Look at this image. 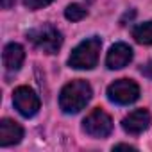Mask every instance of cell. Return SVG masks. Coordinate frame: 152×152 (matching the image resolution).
Segmentation results:
<instances>
[{"label":"cell","mask_w":152,"mask_h":152,"mask_svg":"<svg viewBox=\"0 0 152 152\" xmlns=\"http://www.w3.org/2000/svg\"><path fill=\"white\" fill-rule=\"evenodd\" d=\"M91 95H93V90L90 83L83 79H75L63 86L59 93V107L66 115H75L88 106V102L91 100Z\"/></svg>","instance_id":"cell-1"},{"label":"cell","mask_w":152,"mask_h":152,"mask_svg":"<svg viewBox=\"0 0 152 152\" xmlns=\"http://www.w3.org/2000/svg\"><path fill=\"white\" fill-rule=\"evenodd\" d=\"M102 41L100 38L93 36L84 41H81L75 47L68 57V66L75 70H91L99 63V54H100Z\"/></svg>","instance_id":"cell-2"},{"label":"cell","mask_w":152,"mask_h":152,"mask_svg":"<svg viewBox=\"0 0 152 152\" xmlns=\"http://www.w3.org/2000/svg\"><path fill=\"white\" fill-rule=\"evenodd\" d=\"M27 39L39 50L47 54H56L63 45V34L50 23L39 25L27 32Z\"/></svg>","instance_id":"cell-3"},{"label":"cell","mask_w":152,"mask_h":152,"mask_svg":"<svg viewBox=\"0 0 152 152\" xmlns=\"http://www.w3.org/2000/svg\"><path fill=\"white\" fill-rule=\"evenodd\" d=\"M107 99L120 106H129L140 99V86L132 79H118L107 86Z\"/></svg>","instance_id":"cell-4"},{"label":"cell","mask_w":152,"mask_h":152,"mask_svg":"<svg viewBox=\"0 0 152 152\" xmlns=\"http://www.w3.org/2000/svg\"><path fill=\"white\" fill-rule=\"evenodd\" d=\"M83 129L86 134H90L93 138H107L113 131V120L106 111L93 109L83 120Z\"/></svg>","instance_id":"cell-5"},{"label":"cell","mask_w":152,"mask_h":152,"mask_svg":"<svg viewBox=\"0 0 152 152\" xmlns=\"http://www.w3.org/2000/svg\"><path fill=\"white\" fill-rule=\"evenodd\" d=\"M13 104L18 109V113L22 116H25V118L34 116L39 111V107H41L39 97L29 86H20V88L15 90V93H13Z\"/></svg>","instance_id":"cell-6"},{"label":"cell","mask_w":152,"mask_h":152,"mask_svg":"<svg viewBox=\"0 0 152 152\" xmlns=\"http://www.w3.org/2000/svg\"><path fill=\"white\" fill-rule=\"evenodd\" d=\"M150 120H152V116L147 109H134L122 120V127L127 134L138 136L150 127Z\"/></svg>","instance_id":"cell-7"},{"label":"cell","mask_w":152,"mask_h":152,"mask_svg":"<svg viewBox=\"0 0 152 152\" xmlns=\"http://www.w3.org/2000/svg\"><path fill=\"white\" fill-rule=\"evenodd\" d=\"M131 61H132V48L127 43H115L106 56V66L109 70H120L127 66Z\"/></svg>","instance_id":"cell-8"},{"label":"cell","mask_w":152,"mask_h":152,"mask_svg":"<svg viewBox=\"0 0 152 152\" xmlns=\"http://www.w3.org/2000/svg\"><path fill=\"white\" fill-rule=\"evenodd\" d=\"M22 138H23L22 125L11 118H2V122H0V145L11 147V145L20 143Z\"/></svg>","instance_id":"cell-9"},{"label":"cell","mask_w":152,"mask_h":152,"mask_svg":"<svg viewBox=\"0 0 152 152\" xmlns=\"http://www.w3.org/2000/svg\"><path fill=\"white\" fill-rule=\"evenodd\" d=\"M23 59H25V50L20 43H9L4 47L2 61H4V66L9 73L18 72L23 64Z\"/></svg>","instance_id":"cell-10"},{"label":"cell","mask_w":152,"mask_h":152,"mask_svg":"<svg viewBox=\"0 0 152 152\" xmlns=\"http://www.w3.org/2000/svg\"><path fill=\"white\" fill-rule=\"evenodd\" d=\"M132 38L140 45H152V22H143L132 27Z\"/></svg>","instance_id":"cell-11"},{"label":"cell","mask_w":152,"mask_h":152,"mask_svg":"<svg viewBox=\"0 0 152 152\" xmlns=\"http://www.w3.org/2000/svg\"><path fill=\"white\" fill-rule=\"evenodd\" d=\"M86 15H88L86 7H83L81 4H70L64 9V18L70 22H81L83 18H86Z\"/></svg>","instance_id":"cell-12"},{"label":"cell","mask_w":152,"mask_h":152,"mask_svg":"<svg viewBox=\"0 0 152 152\" xmlns=\"http://www.w3.org/2000/svg\"><path fill=\"white\" fill-rule=\"evenodd\" d=\"M52 2H54V0H23V6H25L27 9H31V11H38V9H41V7L52 4Z\"/></svg>","instance_id":"cell-13"},{"label":"cell","mask_w":152,"mask_h":152,"mask_svg":"<svg viewBox=\"0 0 152 152\" xmlns=\"http://www.w3.org/2000/svg\"><path fill=\"white\" fill-rule=\"evenodd\" d=\"M140 72L143 73V77H147V79L152 81V61H148L147 64H143V66L140 68Z\"/></svg>","instance_id":"cell-14"},{"label":"cell","mask_w":152,"mask_h":152,"mask_svg":"<svg viewBox=\"0 0 152 152\" xmlns=\"http://www.w3.org/2000/svg\"><path fill=\"white\" fill-rule=\"evenodd\" d=\"M15 2L16 0H0V6H2V9H9L15 6Z\"/></svg>","instance_id":"cell-15"},{"label":"cell","mask_w":152,"mask_h":152,"mask_svg":"<svg viewBox=\"0 0 152 152\" xmlns=\"http://www.w3.org/2000/svg\"><path fill=\"white\" fill-rule=\"evenodd\" d=\"M113 150H136V148H134V147H131V145H124V143H120V145L113 147Z\"/></svg>","instance_id":"cell-16"}]
</instances>
